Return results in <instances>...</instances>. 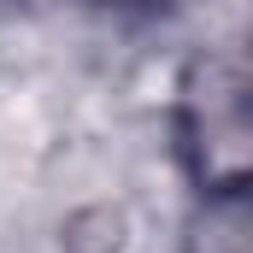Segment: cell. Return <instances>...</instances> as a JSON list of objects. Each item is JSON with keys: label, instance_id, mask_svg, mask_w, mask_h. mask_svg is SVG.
Instances as JSON below:
<instances>
[{"label": "cell", "instance_id": "1", "mask_svg": "<svg viewBox=\"0 0 253 253\" xmlns=\"http://www.w3.org/2000/svg\"><path fill=\"white\" fill-rule=\"evenodd\" d=\"M177 153L200 194H248L253 124H248V59L236 47H206L183 65Z\"/></svg>", "mask_w": 253, "mask_h": 253}, {"label": "cell", "instance_id": "2", "mask_svg": "<svg viewBox=\"0 0 253 253\" xmlns=\"http://www.w3.org/2000/svg\"><path fill=\"white\" fill-rule=\"evenodd\" d=\"M183 253H253L248 194H200L189 236H183Z\"/></svg>", "mask_w": 253, "mask_h": 253}]
</instances>
